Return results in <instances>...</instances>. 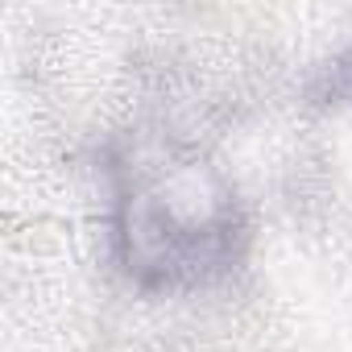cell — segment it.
I'll use <instances>...</instances> for the list:
<instances>
[{
    "mask_svg": "<svg viewBox=\"0 0 352 352\" xmlns=\"http://www.w3.org/2000/svg\"><path fill=\"white\" fill-rule=\"evenodd\" d=\"M241 216L220 174L195 157L129 174L116 204V249L141 286H187L236 261Z\"/></svg>",
    "mask_w": 352,
    "mask_h": 352,
    "instance_id": "6da1fadb",
    "label": "cell"
}]
</instances>
